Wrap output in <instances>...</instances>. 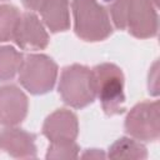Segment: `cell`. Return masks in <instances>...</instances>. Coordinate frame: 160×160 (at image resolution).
<instances>
[{
	"mask_svg": "<svg viewBox=\"0 0 160 160\" xmlns=\"http://www.w3.org/2000/svg\"><path fill=\"white\" fill-rule=\"evenodd\" d=\"M114 25L128 30L138 39L154 38L158 34V0H112L109 4Z\"/></svg>",
	"mask_w": 160,
	"mask_h": 160,
	"instance_id": "6da1fadb",
	"label": "cell"
},
{
	"mask_svg": "<svg viewBox=\"0 0 160 160\" xmlns=\"http://www.w3.org/2000/svg\"><path fill=\"white\" fill-rule=\"evenodd\" d=\"M74 31L84 41L98 42L112 34L108 10L98 0H72Z\"/></svg>",
	"mask_w": 160,
	"mask_h": 160,
	"instance_id": "7a4b0ae2",
	"label": "cell"
},
{
	"mask_svg": "<svg viewBox=\"0 0 160 160\" xmlns=\"http://www.w3.org/2000/svg\"><path fill=\"white\" fill-rule=\"evenodd\" d=\"M58 90L61 100L74 109H82L92 104L96 98L92 70L80 64L65 66L60 75Z\"/></svg>",
	"mask_w": 160,
	"mask_h": 160,
	"instance_id": "3957f363",
	"label": "cell"
},
{
	"mask_svg": "<svg viewBox=\"0 0 160 160\" xmlns=\"http://www.w3.org/2000/svg\"><path fill=\"white\" fill-rule=\"evenodd\" d=\"M95 90L102 110L108 116L120 115L125 109L124 74L121 69L111 62H102L92 69Z\"/></svg>",
	"mask_w": 160,
	"mask_h": 160,
	"instance_id": "277c9868",
	"label": "cell"
},
{
	"mask_svg": "<svg viewBox=\"0 0 160 160\" xmlns=\"http://www.w3.org/2000/svg\"><path fill=\"white\" fill-rule=\"evenodd\" d=\"M58 78L56 62L45 54L24 56L19 70V81L32 95H44L52 90Z\"/></svg>",
	"mask_w": 160,
	"mask_h": 160,
	"instance_id": "5b68a950",
	"label": "cell"
},
{
	"mask_svg": "<svg viewBox=\"0 0 160 160\" xmlns=\"http://www.w3.org/2000/svg\"><path fill=\"white\" fill-rule=\"evenodd\" d=\"M124 128L126 134L139 141H156L160 136L159 102L142 101L136 104L128 112Z\"/></svg>",
	"mask_w": 160,
	"mask_h": 160,
	"instance_id": "8992f818",
	"label": "cell"
},
{
	"mask_svg": "<svg viewBox=\"0 0 160 160\" xmlns=\"http://www.w3.org/2000/svg\"><path fill=\"white\" fill-rule=\"evenodd\" d=\"M12 40L22 50H42L49 44V34L32 11L21 14Z\"/></svg>",
	"mask_w": 160,
	"mask_h": 160,
	"instance_id": "52a82bcc",
	"label": "cell"
},
{
	"mask_svg": "<svg viewBox=\"0 0 160 160\" xmlns=\"http://www.w3.org/2000/svg\"><path fill=\"white\" fill-rule=\"evenodd\" d=\"M29 110V100L25 92L16 85L0 86V125L16 126L21 124Z\"/></svg>",
	"mask_w": 160,
	"mask_h": 160,
	"instance_id": "ba28073f",
	"label": "cell"
},
{
	"mask_svg": "<svg viewBox=\"0 0 160 160\" xmlns=\"http://www.w3.org/2000/svg\"><path fill=\"white\" fill-rule=\"evenodd\" d=\"M79 134L78 116L66 109H58L51 112L42 124V135L50 142L75 141Z\"/></svg>",
	"mask_w": 160,
	"mask_h": 160,
	"instance_id": "9c48e42d",
	"label": "cell"
},
{
	"mask_svg": "<svg viewBox=\"0 0 160 160\" xmlns=\"http://www.w3.org/2000/svg\"><path fill=\"white\" fill-rule=\"evenodd\" d=\"M36 135L15 126H8L0 132V148L16 159L36 158Z\"/></svg>",
	"mask_w": 160,
	"mask_h": 160,
	"instance_id": "30bf717a",
	"label": "cell"
},
{
	"mask_svg": "<svg viewBox=\"0 0 160 160\" xmlns=\"http://www.w3.org/2000/svg\"><path fill=\"white\" fill-rule=\"evenodd\" d=\"M38 11L51 32L66 31L70 28L69 0H44Z\"/></svg>",
	"mask_w": 160,
	"mask_h": 160,
	"instance_id": "8fae6325",
	"label": "cell"
},
{
	"mask_svg": "<svg viewBox=\"0 0 160 160\" xmlns=\"http://www.w3.org/2000/svg\"><path fill=\"white\" fill-rule=\"evenodd\" d=\"M108 158L111 159H146V148L131 138H120L109 148Z\"/></svg>",
	"mask_w": 160,
	"mask_h": 160,
	"instance_id": "7c38bea8",
	"label": "cell"
},
{
	"mask_svg": "<svg viewBox=\"0 0 160 160\" xmlns=\"http://www.w3.org/2000/svg\"><path fill=\"white\" fill-rule=\"evenodd\" d=\"M24 55L14 46H0V81L11 80L20 70Z\"/></svg>",
	"mask_w": 160,
	"mask_h": 160,
	"instance_id": "4fadbf2b",
	"label": "cell"
},
{
	"mask_svg": "<svg viewBox=\"0 0 160 160\" xmlns=\"http://www.w3.org/2000/svg\"><path fill=\"white\" fill-rule=\"evenodd\" d=\"M20 16L21 14L16 6L10 4L0 5V42L12 40Z\"/></svg>",
	"mask_w": 160,
	"mask_h": 160,
	"instance_id": "5bb4252c",
	"label": "cell"
},
{
	"mask_svg": "<svg viewBox=\"0 0 160 160\" xmlns=\"http://www.w3.org/2000/svg\"><path fill=\"white\" fill-rule=\"evenodd\" d=\"M79 145L75 141L64 142H50L46 159H76L79 156Z\"/></svg>",
	"mask_w": 160,
	"mask_h": 160,
	"instance_id": "9a60e30c",
	"label": "cell"
},
{
	"mask_svg": "<svg viewBox=\"0 0 160 160\" xmlns=\"http://www.w3.org/2000/svg\"><path fill=\"white\" fill-rule=\"evenodd\" d=\"M44 0H21L22 5L28 9V10H39L41 2Z\"/></svg>",
	"mask_w": 160,
	"mask_h": 160,
	"instance_id": "2e32d148",
	"label": "cell"
},
{
	"mask_svg": "<svg viewBox=\"0 0 160 160\" xmlns=\"http://www.w3.org/2000/svg\"><path fill=\"white\" fill-rule=\"evenodd\" d=\"M81 156L82 158H96L98 159V158H105L106 155L99 149H88Z\"/></svg>",
	"mask_w": 160,
	"mask_h": 160,
	"instance_id": "e0dca14e",
	"label": "cell"
},
{
	"mask_svg": "<svg viewBox=\"0 0 160 160\" xmlns=\"http://www.w3.org/2000/svg\"><path fill=\"white\" fill-rule=\"evenodd\" d=\"M104 1H105V2H106V4H108V5H109V4H110V2H111V1H112V0H104Z\"/></svg>",
	"mask_w": 160,
	"mask_h": 160,
	"instance_id": "ac0fdd59",
	"label": "cell"
},
{
	"mask_svg": "<svg viewBox=\"0 0 160 160\" xmlns=\"http://www.w3.org/2000/svg\"><path fill=\"white\" fill-rule=\"evenodd\" d=\"M0 1H5V0H0Z\"/></svg>",
	"mask_w": 160,
	"mask_h": 160,
	"instance_id": "d6986e66",
	"label": "cell"
}]
</instances>
